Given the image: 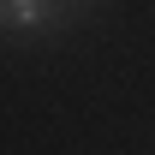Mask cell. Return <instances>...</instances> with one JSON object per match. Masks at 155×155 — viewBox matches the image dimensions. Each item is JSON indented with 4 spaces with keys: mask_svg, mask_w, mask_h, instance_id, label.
<instances>
[{
    "mask_svg": "<svg viewBox=\"0 0 155 155\" xmlns=\"http://www.w3.org/2000/svg\"><path fill=\"white\" fill-rule=\"evenodd\" d=\"M48 18H54L48 0H0V24H12V30H42Z\"/></svg>",
    "mask_w": 155,
    "mask_h": 155,
    "instance_id": "cell-1",
    "label": "cell"
}]
</instances>
